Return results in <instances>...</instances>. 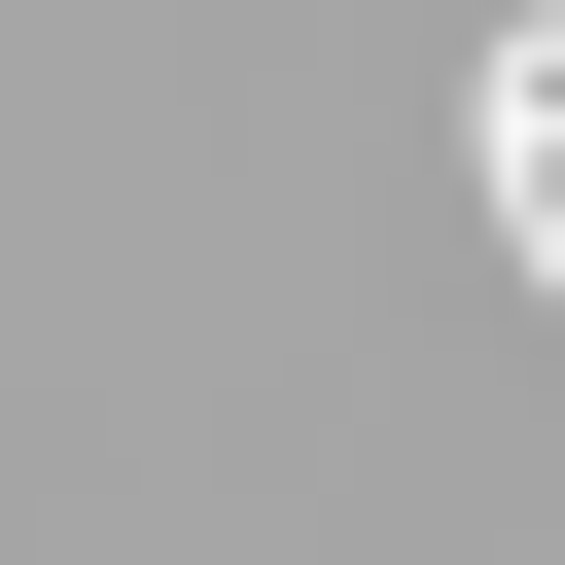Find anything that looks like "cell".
<instances>
[{
    "instance_id": "cell-1",
    "label": "cell",
    "mask_w": 565,
    "mask_h": 565,
    "mask_svg": "<svg viewBox=\"0 0 565 565\" xmlns=\"http://www.w3.org/2000/svg\"><path fill=\"white\" fill-rule=\"evenodd\" d=\"M494 212H530V282H565V0L494 35Z\"/></svg>"
}]
</instances>
